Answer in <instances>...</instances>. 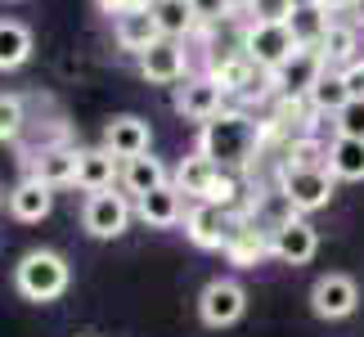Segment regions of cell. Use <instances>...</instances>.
<instances>
[{"mask_svg": "<svg viewBox=\"0 0 364 337\" xmlns=\"http://www.w3.org/2000/svg\"><path fill=\"white\" fill-rule=\"evenodd\" d=\"M261 144V126L247 117V112H216L212 122H203L198 131V153L212 158L220 171H234V166H247L252 153Z\"/></svg>", "mask_w": 364, "mask_h": 337, "instance_id": "1", "label": "cell"}, {"mask_svg": "<svg viewBox=\"0 0 364 337\" xmlns=\"http://www.w3.org/2000/svg\"><path fill=\"white\" fill-rule=\"evenodd\" d=\"M68 284H73V270H68V261L50 247L27 252V257L14 265V288H18V297H27V301H54V297L68 292Z\"/></svg>", "mask_w": 364, "mask_h": 337, "instance_id": "2", "label": "cell"}, {"mask_svg": "<svg viewBox=\"0 0 364 337\" xmlns=\"http://www.w3.org/2000/svg\"><path fill=\"white\" fill-rule=\"evenodd\" d=\"M279 193H284V203L297 216H306V212H319V207L333 203L338 180H333L328 166H284V176H279Z\"/></svg>", "mask_w": 364, "mask_h": 337, "instance_id": "3", "label": "cell"}, {"mask_svg": "<svg viewBox=\"0 0 364 337\" xmlns=\"http://www.w3.org/2000/svg\"><path fill=\"white\" fill-rule=\"evenodd\" d=\"M292 50H301V46L292 41L288 23H252L243 32V54L261 68L265 77H270L284 59H292Z\"/></svg>", "mask_w": 364, "mask_h": 337, "instance_id": "4", "label": "cell"}, {"mask_svg": "<svg viewBox=\"0 0 364 337\" xmlns=\"http://www.w3.org/2000/svg\"><path fill=\"white\" fill-rule=\"evenodd\" d=\"M234 225H239V216L230 212V207H216V203H193L185 212V234L193 247L203 252H225Z\"/></svg>", "mask_w": 364, "mask_h": 337, "instance_id": "5", "label": "cell"}, {"mask_svg": "<svg viewBox=\"0 0 364 337\" xmlns=\"http://www.w3.org/2000/svg\"><path fill=\"white\" fill-rule=\"evenodd\" d=\"M324 73H328V63H324V54H319V50H292V59H284L265 81H270V86L284 95V100H306V95H311V86H315Z\"/></svg>", "mask_w": 364, "mask_h": 337, "instance_id": "6", "label": "cell"}, {"mask_svg": "<svg viewBox=\"0 0 364 337\" xmlns=\"http://www.w3.org/2000/svg\"><path fill=\"white\" fill-rule=\"evenodd\" d=\"M247 315V292L234 279H212L198 297V319L207 328H230Z\"/></svg>", "mask_w": 364, "mask_h": 337, "instance_id": "7", "label": "cell"}, {"mask_svg": "<svg viewBox=\"0 0 364 337\" xmlns=\"http://www.w3.org/2000/svg\"><path fill=\"white\" fill-rule=\"evenodd\" d=\"M81 225H86L90 238H117V234H126V225H131V203H126V193H113V189L86 193Z\"/></svg>", "mask_w": 364, "mask_h": 337, "instance_id": "8", "label": "cell"}, {"mask_svg": "<svg viewBox=\"0 0 364 337\" xmlns=\"http://www.w3.org/2000/svg\"><path fill=\"white\" fill-rule=\"evenodd\" d=\"M270 252L284 265H306V261H315V252H319V230L306 216H284L274 225V234H270Z\"/></svg>", "mask_w": 364, "mask_h": 337, "instance_id": "9", "label": "cell"}, {"mask_svg": "<svg viewBox=\"0 0 364 337\" xmlns=\"http://www.w3.org/2000/svg\"><path fill=\"white\" fill-rule=\"evenodd\" d=\"M139 77L153 81V86H180L189 77V54H185V41H153V46L139 54Z\"/></svg>", "mask_w": 364, "mask_h": 337, "instance_id": "10", "label": "cell"}, {"mask_svg": "<svg viewBox=\"0 0 364 337\" xmlns=\"http://www.w3.org/2000/svg\"><path fill=\"white\" fill-rule=\"evenodd\" d=\"M360 306V288L351 274H319L311 288V311L319 319H346Z\"/></svg>", "mask_w": 364, "mask_h": 337, "instance_id": "11", "label": "cell"}, {"mask_svg": "<svg viewBox=\"0 0 364 337\" xmlns=\"http://www.w3.org/2000/svg\"><path fill=\"white\" fill-rule=\"evenodd\" d=\"M176 112L189 122H212L225 112V90L212 77H185V86H176Z\"/></svg>", "mask_w": 364, "mask_h": 337, "instance_id": "12", "label": "cell"}, {"mask_svg": "<svg viewBox=\"0 0 364 337\" xmlns=\"http://www.w3.org/2000/svg\"><path fill=\"white\" fill-rule=\"evenodd\" d=\"M149 144H153V131H149L144 117H135V112H122V117H113V122L104 126V149L113 153L117 162L149 153Z\"/></svg>", "mask_w": 364, "mask_h": 337, "instance_id": "13", "label": "cell"}, {"mask_svg": "<svg viewBox=\"0 0 364 337\" xmlns=\"http://www.w3.org/2000/svg\"><path fill=\"white\" fill-rule=\"evenodd\" d=\"M5 207H9V216H14V220L36 225V220H46V216H50V207H54V189H50V185H41L36 176H23L18 185L5 193Z\"/></svg>", "mask_w": 364, "mask_h": 337, "instance_id": "14", "label": "cell"}, {"mask_svg": "<svg viewBox=\"0 0 364 337\" xmlns=\"http://www.w3.org/2000/svg\"><path fill=\"white\" fill-rule=\"evenodd\" d=\"M135 216L149 225V230H171V225L185 220V193L176 185H162L144 193V198H135Z\"/></svg>", "mask_w": 364, "mask_h": 337, "instance_id": "15", "label": "cell"}, {"mask_svg": "<svg viewBox=\"0 0 364 337\" xmlns=\"http://www.w3.org/2000/svg\"><path fill=\"white\" fill-rule=\"evenodd\" d=\"M113 36H117V46H122V50H131V54H135V59L153 46V41H162L158 18H153V9H149V5L117 14V18H113Z\"/></svg>", "mask_w": 364, "mask_h": 337, "instance_id": "16", "label": "cell"}, {"mask_svg": "<svg viewBox=\"0 0 364 337\" xmlns=\"http://www.w3.org/2000/svg\"><path fill=\"white\" fill-rule=\"evenodd\" d=\"M117 176H122V166L104 144L100 149H77V189H86V193L113 189Z\"/></svg>", "mask_w": 364, "mask_h": 337, "instance_id": "17", "label": "cell"}, {"mask_svg": "<svg viewBox=\"0 0 364 337\" xmlns=\"http://www.w3.org/2000/svg\"><path fill=\"white\" fill-rule=\"evenodd\" d=\"M328 27H333V14L319 5V0H297V9H292V18H288V32L301 50H319V41H324Z\"/></svg>", "mask_w": 364, "mask_h": 337, "instance_id": "18", "label": "cell"}, {"mask_svg": "<svg viewBox=\"0 0 364 337\" xmlns=\"http://www.w3.org/2000/svg\"><path fill=\"white\" fill-rule=\"evenodd\" d=\"M32 176L41 180V185H50V189L77 185V149H63V144L41 149L36 158H32Z\"/></svg>", "mask_w": 364, "mask_h": 337, "instance_id": "19", "label": "cell"}, {"mask_svg": "<svg viewBox=\"0 0 364 337\" xmlns=\"http://www.w3.org/2000/svg\"><path fill=\"white\" fill-rule=\"evenodd\" d=\"M122 189L131 193V198H144V193H153V189H162V185H171L166 180V166H162V158H153V153H139V158H126L122 162Z\"/></svg>", "mask_w": 364, "mask_h": 337, "instance_id": "20", "label": "cell"}, {"mask_svg": "<svg viewBox=\"0 0 364 337\" xmlns=\"http://www.w3.org/2000/svg\"><path fill=\"white\" fill-rule=\"evenodd\" d=\"M149 9H153V18H158V32L171 36V41H185L189 32H198V23H203V14H198L193 0H149Z\"/></svg>", "mask_w": 364, "mask_h": 337, "instance_id": "21", "label": "cell"}, {"mask_svg": "<svg viewBox=\"0 0 364 337\" xmlns=\"http://www.w3.org/2000/svg\"><path fill=\"white\" fill-rule=\"evenodd\" d=\"M216 176H220V166H216L212 158H203L198 149H193L189 158L180 162V166H176V180H171V185H176L180 193H185V198H193V203H203L207 193H212V185H216Z\"/></svg>", "mask_w": 364, "mask_h": 337, "instance_id": "22", "label": "cell"}, {"mask_svg": "<svg viewBox=\"0 0 364 337\" xmlns=\"http://www.w3.org/2000/svg\"><path fill=\"white\" fill-rule=\"evenodd\" d=\"M207 77H212L225 95H252V86L261 81V68H257V63H252L247 54L239 50V54H225V59H216Z\"/></svg>", "mask_w": 364, "mask_h": 337, "instance_id": "23", "label": "cell"}, {"mask_svg": "<svg viewBox=\"0 0 364 337\" xmlns=\"http://www.w3.org/2000/svg\"><path fill=\"white\" fill-rule=\"evenodd\" d=\"M225 257L234 265H243V270H252V265H261L265 257H274L270 252V234L257 230V225H234V234H230V243H225Z\"/></svg>", "mask_w": 364, "mask_h": 337, "instance_id": "24", "label": "cell"}, {"mask_svg": "<svg viewBox=\"0 0 364 337\" xmlns=\"http://www.w3.org/2000/svg\"><path fill=\"white\" fill-rule=\"evenodd\" d=\"M306 104H311V112H319V117H338V112L351 104V90H346V81H342V73H328L311 86V95H306Z\"/></svg>", "mask_w": 364, "mask_h": 337, "instance_id": "25", "label": "cell"}, {"mask_svg": "<svg viewBox=\"0 0 364 337\" xmlns=\"http://www.w3.org/2000/svg\"><path fill=\"white\" fill-rule=\"evenodd\" d=\"M324 166L333 171V180H364V139H346L338 135L328 144Z\"/></svg>", "mask_w": 364, "mask_h": 337, "instance_id": "26", "label": "cell"}, {"mask_svg": "<svg viewBox=\"0 0 364 337\" xmlns=\"http://www.w3.org/2000/svg\"><path fill=\"white\" fill-rule=\"evenodd\" d=\"M32 59V32L14 18H0V73H14Z\"/></svg>", "mask_w": 364, "mask_h": 337, "instance_id": "27", "label": "cell"}, {"mask_svg": "<svg viewBox=\"0 0 364 337\" xmlns=\"http://www.w3.org/2000/svg\"><path fill=\"white\" fill-rule=\"evenodd\" d=\"M319 54H324V63L338 68V73H342L346 63H355V59H360V36H355V27L333 23L328 32H324V41H319Z\"/></svg>", "mask_w": 364, "mask_h": 337, "instance_id": "28", "label": "cell"}, {"mask_svg": "<svg viewBox=\"0 0 364 337\" xmlns=\"http://www.w3.org/2000/svg\"><path fill=\"white\" fill-rule=\"evenodd\" d=\"M23 100L18 95H5L0 90V144H14V139L23 135Z\"/></svg>", "mask_w": 364, "mask_h": 337, "instance_id": "29", "label": "cell"}, {"mask_svg": "<svg viewBox=\"0 0 364 337\" xmlns=\"http://www.w3.org/2000/svg\"><path fill=\"white\" fill-rule=\"evenodd\" d=\"M333 131L346 139H364V100H351L338 117H333Z\"/></svg>", "mask_w": 364, "mask_h": 337, "instance_id": "30", "label": "cell"}, {"mask_svg": "<svg viewBox=\"0 0 364 337\" xmlns=\"http://www.w3.org/2000/svg\"><path fill=\"white\" fill-rule=\"evenodd\" d=\"M252 18L257 23H288L292 9H297V0H252Z\"/></svg>", "mask_w": 364, "mask_h": 337, "instance_id": "31", "label": "cell"}, {"mask_svg": "<svg viewBox=\"0 0 364 337\" xmlns=\"http://www.w3.org/2000/svg\"><path fill=\"white\" fill-rule=\"evenodd\" d=\"M203 203H216V207H230V212H234V203H239V180H234L230 171H220L216 185H212V193H207Z\"/></svg>", "mask_w": 364, "mask_h": 337, "instance_id": "32", "label": "cell"}, {"mask_svg": "<svg viewBox=\"0 0 364 337\" xmlns=\"http://www.w3.org/2000/svg\"><path fill=\"white\" fill-rule=\"evenodd\" d=\"M342 81H346V90H351V100H364V59L346 63L342 68Z\"/></svg>", "mask_w": 364, "mask_h": 337, "instance_id": "33", "label": "cell"}, {"mask_svg": "<svg viewBox=\"0 0 364 337\" xmlns=\"http://www.w3.org/2000/svg\"><path fill=\"white\" fill-rule=\"evenodd\" d=\"M139 5H149V0H100V9L108 14V18H117V14H126V9H139Z\"/></svg>", "mask_w": 364, "mask_h": 337, "instance_id": "34", "label": "cell"}, {"mask_svg": "<svg viewBox=\"0 0 364 337\" xmlns=\"http://www.w3.org/2000/svg\"><path fill=\"white\" fill-rule=\"evenodd\" d=\"M193 5H198L203 18H220V0H193Z\"/></svg>", "mask_w": 364, "mask_h": 337, "instance_id": "35", "label": "cell"}, {"mask_svg": "<svg viewBox=\"0 0 364 337\" xmlns=\"http://www.w3.org/2000/svg\"><path fill=\"white\" fill-rule=\"evenodd\" d=\"M328 14H342V9H355V0H319Z\"/></svg>", "mask_w": 364, "mask_h": 337, "instance_id": "36", "label": "cell"}, {"mask_svg": "<svg viewBox=\"0 0 364 337\" xmlns=\"http://www.w3.org/2000/svg\"><path fill=\"white\" fill-rule=\"evenodd\" d=\"M252 0H220V9H247Z\"/></svg>", "mask_w": 364, "mask_h": 337, "instance_id": "37", "label": "cell"}, {"mask_svg": "<svg viewBox=\"0 0 364 337\" xmlns=\"http://www.w3.org/2000/svg\"><path fill=\"white\" fill-rule=\"evenodd\" d=\"M351 14H355V23H364V0H355V9H351Z\"/></svg>", "mask_w": 364, "mask_h": 337, "instance_id": "38", "label": "cell"}, {"mask_svg": "<svg viewBox=\"0 0 364 337\" xmlns=\"http://www.w3.org/2000/svg\"><path fill=\"white\" fill-rule=\"evenodd\" d=\"M0 203H5V189H0Z\"/></svg>", "mask_w": 364, "mask_h": 337, "instance_id": "39", "label": "cell"}]
</instances>
